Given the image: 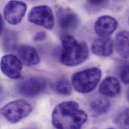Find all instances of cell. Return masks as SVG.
Here are the masks:
<instances>
[{
    "label": "cell",
    "mask_w": 129,
    "mask_h": 129,
    "mask_svg": "<svg viewBox=\"0 0 129 129\" xmlns=\"http://www.w3.org/2000/svg\"><path fill=\"white\" fill-rule=\"evenodd\" d=\"M87 120L86 113L74 101L60 103L52 114V123L56 129H81Z\"/></svg>",
    "instance_id": "6da1fadb"
},
{
    "label": "cell",
    "mask_w": 129,
    "mask_h": 129,
    "mask_svg": "<svg viewBox=\"0 0 129 129\" xmlns=\"http://www.w3.org/2000/svg\"><path fill=\"white\" fill-rule=\"evenodd\" d=\"M62 50L60 61L67 66H76L84 62L88 56L86 44L77 41L73 36L66 34L61 38Z\"/></svg>",
    "instance_id": "7a4b0ae2"
},
{
    "label": "cell",
    "mask_w": 129,
    "mask_h": 129,
    "mask_svg": "<svg viewBox=\"0 0 129 129\" xmlns=\"http://www.w3.org/2000/svg\"><path fill=\"white\" fill-rule=\"evenodd\" d=\"M101 76L102 72L97 67L89 68L77 72L72 76V86L79 93H89L96 87Z\"/></svg>",
    "instance_id": "3957f363"
},
{
    "label": "cell",
    "mask_w": 129,
    "mask_h": 129,
    "mask_svg": "<svg viewBox=\"0 0 129 129\" xmlns=\"http://www.w3.org/2000/svg\"><path fill=\"white\" fill-rule=\"evenodd\" d=\"M32 111V107L23 100L14 101L0 109V114L9 122L14 124L28 116Z\"/></svg>",
    "instance_id": "277c9868"
},
{
    "label": "cell",
    "mask_w": 129,
    "mask_h": 129,
    "mask_svg": "<svg viewBox=\"0 0 129 129\" xmlns=\"http://www.w3.org/2000/svg\"><path fill=\"white\" fill-rule=\"evenodd\" d=\"M47 83L42 77L33 76L27 78L16 85L18 94L27 98H34L43 93L46 88Z\"/></svg>",
    "instance_id": "5b68a950"
},
{
    "label": "cell",
    "mask_w": 129,
    "mask_h": 129,
    "mask_svg": "<svg viewBox=\"0 0 129 129\" xmlns=\"http://www.w3.org/2000/svg\"><path fill=\"white\" fill-rule=\"evenodd\" d=\"M29 21L35 25L51 30L54 25V18L51 9L42 5L33 7L28 15Z\"/></svg>",
    "instance_id": "8992f818"
},
{
    "label": "cell",
    "mask_w": 129,
    "mask_h": 129,
    "mask_svg": "<svg viewBox=\"0 0 129 129\" xmlns=\"http://www.w3.org/2000/svg\"><path fill=\"white\" fill-rule=\"evenodd\" d=\"M2 72L8 77L18 79L21 77L23 64L16 56L9 54L2 57L0 62Z\"/></svg>",
    "instance_id": "52a82bcc"
},
{
    "label": "cell",
    "mask_w": 129,
    "mask_h": 129,
    "mask_svg": "<svg viewBox=\"0 0 129 129\" xmlns=\"http://www.w3.org/2000/svg\"><path fill=\"white\" fill-rule=\"evenodd\" d=\"M26 10L27 5L24 2L18 1H10L4 8L5 19L10 24L17 25L23 18Z\"/></svg>",
    "instance_id": "ba28073f"
},
{
    "label": "cell",
    "mask_w": 129,
    "mask_h": 129,
    "mask_svg": "<svg viewBox=\"0 0 129 129\" xmlns=\"http://www.w3.org/2000/svg\"><path fill=\"white\" fill-rule=\"evenodd\" d=\"M57 18L59 26L65 31H74L77 28L79 24L77 15L68 8H59L57 12Z\"/></svg>",
    "instance_id": "9c48e42d"
},
{
    "label": "cell",
    "mask_w": 129,
    "mask_h": 129,
    "mask_svg": "<svg viewBox=\"0 0 129 129\" xmlns=\"http://www.w3.org/2000/svg\"><path fill=\"white\" fill-rule=\"evenodd\" d=\"M118 25V22L114 17L104 15L97 19L94 28L96 34L101 37H108L115 31Z\"/></svg>",
    "instance_id": "30bf717a"
},
{
    "label": "cell",
    "mask_w": 129,
    "mask_h": 129,
    "mask_svg": "<svg viewBox=\"0 0 129 129\" xmlns=\"http://www.w3.org/2000/svg\"><path fill=\"white\" fill-rule=\"evenodd\" d=\"M17 54L22 64L27 66L36 65L40 61V58L36 49L29 45H20L17 49Z\"/></svg>",
    "instance_id": "8fae6325"
},
{
    "label": "cell",
    "mask_w": 129,
    "mask_h": 129,
    "mask_svg": "<svg viewBox=\"0 0 129 129\" xmlns=\"http://www.w3.org/2000/svg\"><path fill=\"white\" fill-rule=\"evenodd\" d=\"M113 49V41L109 37L99 38L95 39L91 45L92 52L99 56H109L112 54Z\"/></svg>",
    "instance_id": "7c38bea8"
},
{
    "label": "cell",
    "mask_w": 129,
    "mask_h": 129,
    "mask_svg": "<svg viewBox=\"0 0 129 129\" xmlns=\"http://www.w3.org/2000/svg\"><path fill=\"white\" fill-rule=\"evenodd\" d=\"M100 92L105 96L114 98L121 92V86L118 80L114 76H108L101 83Z\"/></svg>",
    "instance_id": "4fadbf2b"
},
{
    "label": "cell",
    "mask_w": 129,
    "mask_h": 129,
    "mask_svg": "<svg viewBox=\"0 0 129 129\" xmlns=\"http://www.w3.org/2000/svg\"><path fill=\"white\" fill-rule=\"evenodd\" d=\"M111 106V103L109 100L102 96L93 98L89 104L90 111L96 116L102 115L108 112Z\"/></svg>",
    "instance_id": "5bb4252c"
},
{
    "label": "cell",
    "mask_w": 129,
    "mask_h": 129,
    "mask_svg": "<svg viewBox=\"0 0 129 129\" xmlns=\"http://www.w3.org/2000/svg\"><path fill=\"white\" fill-rule=\"evenodd\" d=\"M116 46L118 53L123 58L129 57V32L122 31L118 33L116 38Z\"/></svg>",
    "instance_id": "9a60e30c"
},
{
    "label": "cell",
    "mask_w": 129,
    "mask_h": 129,
    "mask_svg": "<svg viewBox=\"0 0 129 129\" xmlns=\"http://www.w3.org/2000/svg\"><path fill=\"white\" fill-rule=\"evenodd\" d=\"M56 91L63 95H69L71 93L72 87L69 80L65 77L60 78L56 82Z\"/></svg>",
    "instance_id": "2e32d148"
},
{
    "label": "cell",
    "mask_w": 129,
    "mask_h": 129,
    "mask_svg": "<svg viewBox=\"0 0 129 129\" xmlns=\"http://www.w3.org/2000/svg\"><path fill=\"white\" fill-rule=\"evenodd\" d=\"M108 3L107 1H88L86 2V8L88 12L95 13L106 7Z\"/></svg>",
    "instance_id": "e0dca14e"
},
{
    "label": "cell",
    "mask_w": 129,
    "mask_h": 129,
    "mask_svg": "<svg viewBox=\"0 0 129 129\" xmlns=\"http://www.w3.org/2000/svg\"><path fill=\"white\" fill-rule=\"evenodd\" d=\"M116 124L121 128L128 129L129 127V110L128 109L121 112L116 117Z\"/></svg>",
    "instance_id": "ac0fdd59"
},
{
    "label": "cell",
    "mask_w": 129,
    "mask_h": 129,
    "mask_svg": "<svg viewBox=\"0 0 129 129\" xmlns=\"http://www.w3.org/2000/svg\"><path fill=\"white\" fill-rule=\"evenodd\" d=\"M119 76L121 81L126 84L129 83V65L128 63L122 65L119 69Z\"/></svg>",
    "instance_id": "d6986e66"
},
{
    "label": "cell",
    "mask_w": 129,
    "mask_h": 129,
    "mask_svg": "<svg viewBox=\"0 0 129 129\" xmlns=\"http://www.w3.org/2000/svg\"><path fill=\"white\" fill-rule=\"evenodd\" d=\"M16 43V38L15 35L12 33H9L6 36L5 40V45L6 47V48L8 50L13 49Z\"/></svg>",
    "instance_id": "ffe728a7"
},
{
    "label": "cell",
    "mask_w": 129,
    "mask_h": 129,
    "mask_svg": "<svg viewBox=\"0 0 129 129\" xmlns=\"http://www.w3.org/2000/svg\"><path fill=\"white\" fill-rule=\"evenodd\" d=\"M46 37V34L45 32L41 31L38 32L36 35L34 36V39L35 41H42Z\"/></svg>",
    "instance_id": "44dd1931"
},
{
    "label": "cell",
    "mask_w": 129,
    "mask_h": 129,
    "mask_svg": "<svg viewBox=\"0 0 129 129\" xmlns=\"http://www.w3.org/2000/svg\"><path fill=\"white\" fill-rule=\"evenodd\" d=\"M3 19L2 17L1 16V15H0V36L1 35L2 32H3Z\"/></svg>",
    "instance_id": "7402d4cb"
},
{
    "label": "cell",
    "mask_w": 129,
    "mask_h": 129,
    "mask_svg": "<svg viewBox=\"0 0 129 129\" xmlns=\"http://www.w3.org/2000/svg\"><path fill=\"white\" fill-rule=\"evenodd\" d=\"M2 90H3V88H2V86L0 85V93L2 92Z\"/></svg>",
    "instance_id": "603a6c76"
},
{
    "label": "cell",
    "mask_w": 129,
    "mask_h": 129,
    "mask_svg": "<svg viewBox=\"0 0 129 129\" xmlns=\"http://www.w3.org/2000/svg\"><path fill=\"white\" fill-rule=\"evenodd\" d=\"M33 129V128H30V129Z\"/></svg>",
    "instance_id": "cb8c5ba5"
},
{
    "label": "cell",
    "mask_w": 129,
    "mask_h": 129,
    "mask_svg": "<svg viewBox=\"0 0 129 129\" xmlns=\"http://www.w3.org/2000/svg\"><path fill=\"white\" fill-rule=\"evenodd\" d=\"M111 129V128H110V129Z\"/></svg>",
    "instance_id": "d4e9b609"
}]
</instances>
